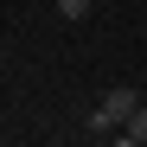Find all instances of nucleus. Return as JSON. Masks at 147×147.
I'll use <instances>...</instances> for the list:
<instances>
[{"mask_svg":"<svg viewBox=\"0 0 147 147\" xmlns=\"http://www.w3.org/2000/svg\"><path fill=\"white\" fill-rule=\"evenodd\" d=\"M134 109H141V96H134L128 83H109V90H102V102H96V109L83 115V128H90V134H109L115 121H128Z\"/></svg>","mask_w":147,"mask_h":147,"instance_id":"1","label":"nucleus"},{"mask_svg":"<svg viewBox=\"0 0 147 147\" xmlns=\"http://www.w3.org/2000/svg\"><path fill=\"white\" fill-rule=\"evenodd\" d=\"M128 134H134V141H141V147H147V102H141V109H134V115H128Z\"/></svg>","mask_w":147,"mask_h":147,"instance_id":"2","label":"nucleus"},{"mask_svg":"<svg viewBox=\"0 0 147 147\" xmlns=\"http://www.w3.org/2000/svg\"><path fill=\"white\" fill-rule=\"evenodd\" d=\"M51 7H58L64 19H83V13H90V0H51Z\"/></svg>","mask_w":147,"mask_h":147,"instance_id":"3","label":"nucleus"},{"mask_svg":"<svg viewBox=\"0 0 147 147\" xmlns=\"http://www.w3.org/2000/svg\"><path fill=\"white\" fill-rule=\"evenodd\" d=\"M109 147H141V141H134V134H115V141H109Z\"/></svg>","mask_w":147,"mask_h":147,"instance_id":"4","label":"nucleus"},{"mask_svg":"<svg viewBox=\"0 0 147 147\" xmlns=\"http://www.w3.org/2000/svg\"><path fill=\"white\" fill-rule=\"evenodd\" d=\"M0 147H7V141H0Z\"/></svg>","mask_w":147,"mask_h":147,"instance_id":"5","label":"nucleus"}]
</instances>
